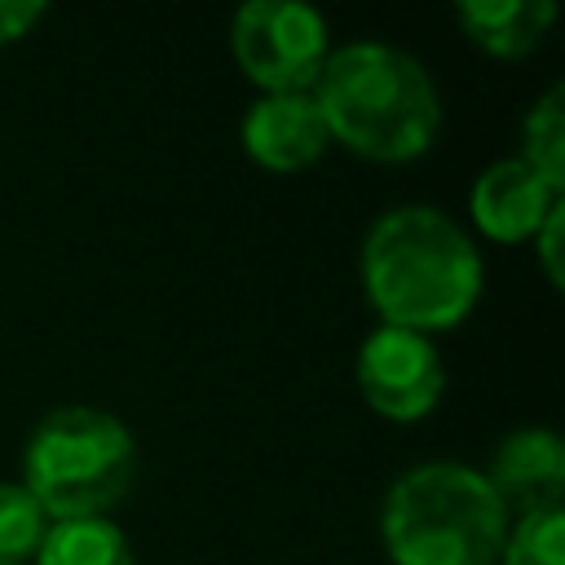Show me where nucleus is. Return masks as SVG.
<instances>
[{
  "label": "nucleus",
  "mask_w": 565,
  "mask_h": 565,
  "mask_svg": "<svg viewBox=\"0 0 565 565\" xmlns=\"http://www.w3.org/2000/svg\"><path fill=\"white\" fill-rule=\"evenodd\" d=\"M565 194L556 185H547L525 159L508 154L490 168H481V177L472 181L468 207L481 234L499 238V243H525L539 234V225L547 221V212L561 203Z\"/></svg>",
  "instance_id": "1a4fd4ad"
},
{
  "label": "nucleus",
  "mask_w": 565,
  "mask_h": 565,
  "mask_svg": "<svg viewBox=\"0 0 565 565\" xmlns=\"http://www.w3.org/2000/svg\"><path fill=\"white\" fill-rule=\"evenodd\" d=\"M508 512L481 468L428 459L406 468L380 503V539L393 565H494Z\"/></svg>",
  "instance_id": "7ed1b4c3"
},
{
  "label": "nucleus",
  "mask_w": 565,
  "mask_h": 565,
  "mask_svg": "<svg viewBox=\"0 0 565 565\" xmlns=\"http://www.w3.org/2000/svg\"><path fill=\"white\" fill-rule=\"evenodd\" d=\"M31 561L35 565H137L124 530L110 516L49 521Z\"/></svg>",
  "instance_id": "9b49d317"
},
{
  "label": "nucleus",
  "mask_w": 565,
  "mask_h": 565,
  "mask_svg": "<svg viewBox=\"0 0 565 565\" xmlns=\"http://www.w3.org/2000/svg\"><path fill=\"white\" fill-rule=\"evenodd\" d=\"M234 62L265 93H309L331 53L327 18L300 0H247L230 22Z\"/></svg>",
  "instance_id": "39448f33"
},
{
  "label": "nucleus",
  "mask_w": 565,
  "mask_h": 565,
  "mask_svg": "<svg viewBox=\"0 0 565 565\" xmlns=\"http://www.w3.org/2000/svg\"><path fill=\"white\" fill-rule=\"evenodd\" d=\"M243 150L269 172H300L331 146L327 119L309 93H260L243 115Z\"/></svg>",
  "instance_id": "6e6552de"
},
{
  "label": "nucleus",
  "mask_w": 565,
  "mask_h": 565,
  "mask_svg": "<svg viewBox=\"0 0 565 565\" xmlns=\"http://www.w3.org/2000/svg\"><path fill=\"white\" fill-rule=\"evenodd\" d=\"M353 375L366 406L397 424L424 419L446 393V366L433 335L411 327H388V322H380L362 340Z\"/></svg>",
  "instance_id": "423d86ee"
},
{
  "label": "nucleus",
  "mask_w": 565,
  "mask_h": 565,
  "mask_svg": "<svg viewBox=\"0 0 565 565\" xmlns=\"http://www.w3.org/2000/svg\"><path fill=\"white\" fill-rule=\"evenodd\" d=\"M455 18L477 49L494 57H521L547 35V26L556 22V4L552 0H463Z\"/></svg>",
  "instance_id": "9d476101"
},
{
  "label": "nucleus",
  "mask_w": 565,
  "mask_h": 565,
  "mask_svg": "<svg viewBox=\"0 0 565 565\" xmlns=\"http://www.w3.org/2000/svg\"><path fill=\"white\" fill-rule=\"evenodd\" d=\"M547 185L565 194V88L552 84L521 119V154Z\"/></svg>",
  "instance_id": "f8f14e48"
},
{
  "label": "nucleus",
  "mask_w": 565,
  "mask_h": 565,
  "mask_svg": "<svg viewBox=\"0 0 565 565\" xmlns=\"http://www.w3.org/2000/svg\"><path fill=\"white\" fill-rule=\"evenodd\" d=\"M561 234H565V199L547 212V221H543L539 234H534V243H539V260H543V274H547L552 287H561V278H565V269H561Z\"/></svg>",
  "instance_id": "2eb2a0df"
},
{
  "label": "nucleus",
  "mask_w": 565,
  "mask_h": 565,
  "mask_svg": "<svg viewBox=\"0 0 565 565\" xmlns=\"http://www.w3.org/2000/svg\"><path fill=\"white\" fill-rule=\"evenodd\" d=\"M137 477L128 424L97 406L49 411L22 450V486L49 521L110 516Z\"/></svg>",
  "instance_id": "20e7f679"
},
{
  "label": "nucleus",
  "mask_w": 565,
  "mask_h": 565,
  "mask_svg": "<svg viewBox=\"0 0 565 565\" xmlns=\"http://www.w3.org/2000/svg\"><path fill=\"white\" fill-rule=\"evenodd\" d=\"M44 13H49L44 0H0V44L22 40L31 26H40Z\"/></svg>",
  "instance_id": "dca6fc26"
},
{
  "label": "nucleus",
  "mask_w": 565,
  "mask_h": 565,
  "mask_svg": "<svg viewBox=\"0 0 565 565\" xmlns=\"http://www.w3.org/2000/svg\"><path fill=\"white\" fill-rule=\"evenodd\" d=\"M313 102L331 141L384 163L424 154L441 128V93L428 66L384 40H349L331 49Z\"/></svg>",
  "instance_id": "f03ea898"
},
{
  "label": "nucleus",
  "mask_w": 565,
  "mask_h": 565,
  "mask_svg": "<svg viewBox=\"0 0 565 565\" xmlns=\"http://www.w3.org/2000/svg\"><path fill=\"white\" fill-rule=\"evenodd\" d=\"M366 300L388 327L446 331L481 300L486 265L468 230L433 203H397L380 212L358 252Z\"/></svg>",
  "instance_id": "f257e3e1"
},
{
  "label": "nucleus",
  "mask_w": 565,
  "mask_h": 565,
  "mask_svg": "<svg viewBox=\"0 0 565 565\" xmlns=\"http://www.w3.org/2000/svg\"><path fill=\"white\" fill-rule=\"evenodd\" d=\"M481 477L490 481L508 521L525 512L565 508V441L556 428H543V424L512 428L494 446Z\"/></svg>",
  "instance_id": "0eeeda50"
},
{
  "label": "nucleus",
  "mask_w": 565,
  "mask_h": 565,
  "mask_svg": "<svg viewBox=\"0 0 565 565\" xmlns=\"http://www.w3.org/2000/svg\"><path fill=\"white\" fill-rule=\"evenodd\" d=\"M499 561L503 565H565V508L512 516Z\"/></svg>",
  "instance_id": "ddd939ff"
},
{
  "label": "nucleus",
  "mask_w": 565,
  "mask_h": 565,
  "mask_svg": "<svg viewBox=\"0 0 565 565\" xmlns=\"http://www.w3.org/2000/svg\"><path fill=\"white\" fill-rule=\"evenodd\" d=\"M49 530V516L22 481H0V565H26Z\"/></svg>",
  "instance_id": "4468645a"
}]
</instances>
